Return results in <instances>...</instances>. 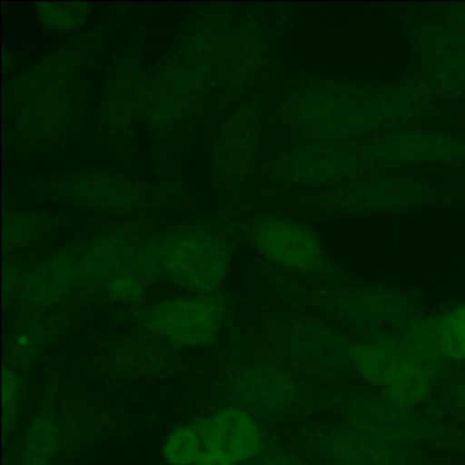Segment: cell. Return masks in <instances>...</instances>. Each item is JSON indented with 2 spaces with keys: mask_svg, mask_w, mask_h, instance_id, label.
<instances>
[{
  "mask_svg": "<svg viewBox=\"0 0 465 465\" xmlns=\"http://www.w3.org/2000/svg\"><path fill=\"white\" fill-rule=\"evenodd\" d=\"M236 388L250 412L252 408L265 412H279L290 408L296 400V385L292 378L280 370L266 367L246 372Z\"/></svg>",
  "mask_w": 465,
  "mask_h": 465,
  "instance_id": "cell-7",
  "label": "cell"
},
{
  "mask_svg": "<svg viewBox=\"0 0 465 465\" xmlns=\"http://www.w3.org/2000/svg\"><path fill=\"white\" fill-rule=\"evenodd\" d=\"M59 430L48 416L32 420L24 440V465H51L58 453Z\"/></svg>",
  "mask_w": 465,
  "mask_h": 465,
  "instance_id": "cell-10",
  "label": "cell"
},
{
  "mask_svg": "<svg viewBox=\"0 0 465 465\" xmlns=\"http://www.w3.org/2000/svg\"><path fill=\"white\" fill-rule=\"evenodd\" d=\"M143 326L154 339L178 350H203L219 339L223 309L211 295L173 296L152 304Z\"/></svg>",
  "mask_w": 465,
  "mask_h": 465,
  "instance_id": "cell-3",
  "label": "cell"
},
{
  "mask_svg": "<svg viewBox=\"0 0 465 465\" xmlns=\"http://www.w3.org/2000/svg\"><path fill=\"white\" fill-rule=\"evenodd\" d=\"M205 451L198 424H181L171 430L160 446L165 465H195Z\"/></svg>",
  "mask_w": 465,
  "mask_h": 465,
  "instance_id": "cell-9",
  "label": "cell"
},
{
  "mask_svg": "<svg viewBox=\"0 0 465 465\" xmlns=\"http://www.w3.org/2000/svg\"><path fill=\"white\" fill-rule=\"evenodd\" d=\"M419 322L443 364H465V302Z\"/></svg>",
  "mask_w": 465,
  "mask_h": 465,
  "instance_id": "cell-8",
  "label": "cell"
},
{
  "mask_svg": "<svg viewBox=\"0 0 465 465\" xmlns=\"http://www.w3.org/2000/svg\"><path fill=\"white\" fill-rule=\"evenodd\" d=\"M149 276L195 295H211L230 272V252L217 236L187 232L165 236L143 250Z\"/></svg>",
  "mask_w": 465,
  "mask_h": 465,
  "instance_id": "cell-2",
  "label": "cell"
},
{
  "mask_svg": "<svg viewBox=\"0 0 465 465\" xmlns=\"http://www.w3.org/2000/svg\"><path fill=\"white\" fill-rule=\"evenodd\" d=\"M20 382L13 370L5 369L4 378V415L5 424L12 423L20 408Z\"/></svg>",
  "mask_w": 465,
  "mask_h": 465,
  "instance_id": "cell-13",
  "label": "cell"
},
{
  "mask_svg": "<svg viewBox=\"0 0 465 465\" xmlns=\"http://www.w3.org/2000/svg\"><path fill=\"white\" fill-rule=\"evenodd\" d=\"M334 445L333 457L339 459V465L389 464L388 448L377 440H366V435H342Z\"/></svg>",
  "mask_w": 465,
  "mask_h": 465,
  "instance_id": "cell-11",
  "label": "cell"
},
{
  "mask_svg": "<svg viewBox=\"0 0 465 465\" xmlns=\"http://www.w3.org/2000/svg\"><path fill=\"white\" fill-rule=\"evenodd\" d=\"M104 290L110 298L119 302H135L143 298L146 273L143 250L132 252L124 243L110 242L99 247L92 261L86 262V274Z\"/></svg>",
  "mask_w": 465,
  "mask_h": 465,
  "instance_id": "cell-5",
  "label": "cell"
},
{
  "mask_svg": "<svg viewBox=\"0 0 465 465\" xmlns=\"http://www.w3.org/2000/svg\"><path fill=\"white\" fill-rule=\"evenodd\" d=\"M195 465H236L235 462L231 461L227 457L223 454L217 453V451L208 450L205 449L203 456L198 460Z\"/></svg>",
  "mask_w": 465,
  "mask_h": 465,
  "instance_id": "cell-14",
  "label": "cell"
},
{
  "mask_svg": "<svg viewBox=\"0 0 465 465\" xmlns=\"http://www.w3.org/2000/svg\"><path fill=\"white\" fill-rule=\"evenodd\" d=\"M350 359L367 385L405 410H413L432 396L445 366L418 322L399 334L356 342Z\"/></svg>",
  "mask_w": 465,
  "mask_h": 465,
  "instance_id": "cell-1",
  "label": "cell"
},
{
  "mask_svg": "<svg viewBox=\"0 0 465 465\" xmlns=\"http://www.w3.org/2000/svg\"><path fill=\"white\" fill-rule=\"evenodd\" d=\"M88 9L84 5L48 4L39 7L43 24L54 29H70L85 18Z\"/></svg>",
  "mask_w": 465,
  "mask_h": 465,
  "instance_id": "cell-12",
  "label": "cell"
},
{
  "mask_svg": "<svg viewBox=\"0 0 465 465\" xmlns=\"http://www.w3.org/2000/svg\"><path fill=\"white\" fill-rule=\"evenodd\" d=\"M205 449L236 465L254 461L265 449V432L254 413L241 407L214 411L198 423Z\"/></svg>",
  "mask_w": 465,
  "mask_h": 465,
  "instance_id": "cell-4",
  "label": "cell"
},
{
  "mask_svg": "<svg viewBox=\"0 0 465 465\" xmlns=\"http://www.w3.org/2000/svg\"><path fill=\"white\" fill-rule=\"evenodd\" d=\"M451 402H453L456 410L461 413L462 418H465V378H462L453 389L451 394Z\"/></svg>",
  "mask_w": 465,
  "mask_h": 465,
  "instance_id": "cell-15",
  "label": "cell"
},
{
  "mask_svg": "<svg viewBox=\"0 0 465 465\" xmlns=\"http://www.w3.org/2000/svg\"><path fill=\"white\" fill-rule=\"evenodd\" d=\"M254 243L269 260L293 271H312L321 262L312 233L284 220L261 223L254 231Z\"/></svg>",
  "mask_w": 465,
  "mask_h": 465,
  "instance_id": "cell-6",
  "label": "cell"
},
{
  "mask_svg": "<svg viewBox=\"0 0 465 465\" xmlns=\"http://www.w3.org/2000/svg\"><path fill=\"white\" fill-rule=\"evenodd\" d=\"M265 465H306L304 462L299 461V460L292 459V457L280 456L276 459L269 460L265 462Z\"/></svg>",
  "mask_w": 465,
  "mask_h": 465,
  "instance_id": "cell-16",
  "label": "cell"
}]
</instances>
